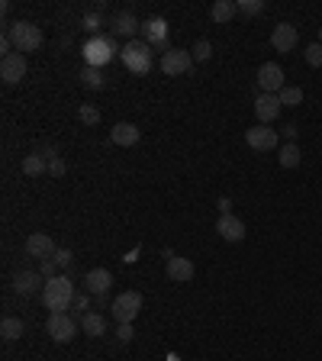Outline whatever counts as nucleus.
Returning <instances> with one entry per match:
<instances>
[{
  "label": "nucleus",
  "mask_w": 322,
  "mask_h": 361,
  "mask_svg": "<svg viewBox=\"0 0 322 361\" xmlns=\"http://www.w3.org/2000/svg\"><path fill=\"white\" fill-rule=\"evenodd\" d=\"M258 87L264 91V94H280L284 91V68L277 62H264L258 68Z\"/></svg>",
  "instance_id": "6e6552de"
},
{
  "label": "nucleus",
  "mask_w": 322,
  "mask_h": 361,
  "mask_svg": "<svg viewBox=\"0 0 322 361\" xmlns=\"http://www.w3.org/2000/svg\"><path fill=\"white\" fill-rule=\"evenodd\" d=\"M75 307L84 310V313H90V310H87V297H75Z\"/></svg>",
  "instance_id": "58836bf2"
},
{
  "label": "nucleus",
  "mask_w": 322,
  "mask_h": 361,
  "mask_svg": "<svg viewBox=\"0 0 322 361\" xmlns=\"http://www.w3.org/2000/svg\"><path fill=\"white\" fill-rule=\"evenodd\" d=\"M216 207H219V213H232V200H229V197H219V203H216Z\"/></svg>",
  "instance_id": "4c0bfd02"
},
{
  "label": "nucleus",
  "mask_w": 322,
  "mask_h": 361,
  "mask_svg": "<svg viewBox=\"0 0 322 361\" xmlns=\"http://www.w3.org/2000/svg\"><path fill=\"white\" fill-rule=\"evenodd\" d=\"M45 329H49L52 342L64 345V342H71L77 336V323L68 316V313H52V316H49V323H45Z\"/></svg>",
  "instance_id": "0eeeda50"
},
{
  "label": "nucleus",
  "mask_w": 322,
  "mask_h": 361,
  "mask_svg": "<svg viewBox=\"0 0 322 361\" xmlns=\"http://www.w3.org/2000/svg\"><path fill=\"white\" fill-rule=\"evenodd\" d=\"M110 287H113V275H110L107 268H90L84 275V290L90 297H107Z\"/></svg>",
  "instance_id": "ddd939ff"
},
{
  "label": "nucleus",
  "mask_w": 322,
  "mask_h": 361,
  "mask_svg": "<svg viewBox=\"0 0 322 361\" xmlns=\"http://www.w3.org/2000/svg\"><path fill=\"white\" fill-rule=\"evenodd\" d=\"M236 13H238V7L232 3V0H216L213 7H210V16H213V23H219V26H225Z\"/></svg>",
  "instance_id": "4be33fe9"
},
{
  "label": "nucleus",
  "mask_w": 322,
  "mask_h": 361,
  "mask_svg": "<svg viewBox=\"0 0 322 361\" xmlns=\"http://www.w3.org/2000/svg\"><path fill=\"white\" fill-rule=\"evenodd\" d=\"M280 136L287 139V142H297V136H300V129H297V123H287V126L280 129Z\"/></svg>",
  "instance_id": "f704fd0d"
},
{
  "label": "nucleus",
  "mask_w": 322,
  "mask_h": 361,
  "mask_svg": "<svg viewBox=\"0 0 322 361\" xmlns=\"http://www.w3.org/2000/svg\"><path fill=\"white\" fill-rule=\"evenodd\" d=\"M116 336H119V342H132V323H119V329H116Z\"/></svg>",
  "instance_id": "72a5a7b5"
},
{
  "label": "nucleus",
  "mask_w": 322,
  "mask_h": 361,
  "mask_svg": "<svg viewBox=\"0 0 322 361\" xmlns=\"http://www.w3.org/2000/svg\"><path fill=\"white\" fill-rule=\"evenodd\" d=\"M164 258H168V265H164V271H168V277H171V281H177V284H187V281H193V275H197V268H193V261H190V258L171 255V252H164Z\"/></svg>",
  "instance_id": "4468645a"
},
{
  "label": "nucleus",
  "mask_w": 322,
  "mask_h": 361,
  "mask_svg": "<svg viewBox=\"0 0 322 361\" xmlns=\"http://www.w3.org/2000/svg\"><path fill=\"white\" fill-rule=\"evenodd\" d=\"M139 126L136 123H116V126L110 129V142L113 145H123V149H129V145H136L139 142Z\"/></svg>",
  "instance_id": "a211bd4d"
},
{
  "label": "nucleus",
  "mask_w": 322,
  "mask_h": 361,
  "mask_svg": "<svg viewBox=\"0 0 322 361\" xmlns=\"http://www.w3.org/2000/svg\"><path fill=\"white\" fill-rule=\"evenodd\" d=\"M319 43H322V30H319Z\"/></svg>",
  "instance_id": "ea45409f"
},
{
  "label": "nucleus",
  "mask_w": 322,
  "mask_h": 361,
  "mask_svg": "<svg viewBox=\"0 0 322 361\" xmlns=\"http://www.w3.org/2000/svg\"><path fill=\"white\" fill-rule=\"evenodd\" d=\"M23 174H26V178H39V174H45V171H49V159H45L42 152H36V155H26V159H23Z\"/></svg>",
  "instance_id": "412c9836"
},
{
  "label": "nucleus",
  "mask_w": 322,
  "mask_h": 361,
  "mask_svg": "<svg viewBox=\"0 0 322 361\" xmlns=\"http://www.w3.org/2000/svg\"><path fill=\"white\" fill-rule=\"evenodd\" d=\"M49 174H52V178H62V174H64V161H62V159H52V161H49Z\"/></svg>",
  "instance_id": "c9c22d12"
},
{
  "label": "nucleus",
  "mask_w": 322,
  "mask_h": 361,
  "mask_svg": "<svg viewBox=\"0 0 322 361\" xmlns=\"http://www.w3.org/2000/svg\"><path fill=\"white\" fill-rule=\"evenodd\" d=\"M277 97H280V106H300L303 104V87H284Z\"/></svg>",
  "instance_id": "bb28decb"
},
{
  "label": "nucleus",
  "mask_w": 322,
  "mask_h": 361,
  "mask_svg": "<svg viewBox=\"0 0 322 361\" xmlns=\"http://www.w3.org/2000/svg\"><path fill=\"white\" fill-rule=\"evenodd\" d=\"M303 58H306V65H312V68H322V43L306 45V52H303Z\"/></svg>",
  "instance_id": "7c9ffc66"
},
{
  "label": "nucleus",
  "mask_w": 322,
  "mask_h": 361,
  "mask_svg": "<svg viewBox=\"0 0 322 361\" xmlns=\"http://www.w3.org/2000/svg\"><path fill=\"white\" fill-rule=\"evenodd\" d=\"M277 132L280 129H271V126H261V123H258V126H251L245 132V142L255 152H274L277 149Z\"/></svg>",
  "instance_id": "1a4fd4ad"
},
{
  "label": "nucleus",
  "mask_w": 322,
  "mask_h": 361,
  "mask_svg": "<svg viewBox=\"0 0 322 361\" xmlns=\"http://www.w3.org/2000/svg\"><path fill=\"white\" fill-rule=\"evenodd\" d=\"M216 233L223 235L225 242H242L245 239V223L238 216H232V213H225V216H219V223H216Z\"/></svg>",
  "instance_id": "f3484780"
},
{
  "label": "nucleus",
  "mask_w": 322,
  "mask_h": 361,
  "mask_svg": "<svg viewBox=\"0 0 322 361\" xmlns=\"http://www.w3.org/2000/svg\"><path fill=\"white\" fill-rule=\"evenodd\" d=\"M81 329H84V336H90V339H100V336L107 332V319L90 310V313H84V316H81Z\"/></svg>",
  "instance_id": "aec40b11"
},
{
  "label": "nucleus",
  "mask_w": 322,
  "mask_h": 361,
  "mask_svg": "<svg viewBox=\"0 0 322 361\" xmlns=\"http://www.w3.org/2000/svg\"><path fill=\"white\" fill-rule=\"evenodd\" d=\"M55 252H58V245L52 242V235H49V233H32L29 239H26V255L39 258V261L52 258Z\"/></svg>",
  "instance_id": "2eb2a0df"
},
{
  "label": "nucleus",
  "mask_w": 322,
  "mask_h": 361,
  "mask_svg": "<svg viewBox=\"0 0 322 361\" xmlns=\"http://www.w3.org/2000/svg\"><path fill=\"white\" fill-rule=\"evenodd\" d=\"M190 55H193V62H206V58L213 55V45L206 43V39H197V43H193V49H190Z\"/></svg>",
  "instance_id": "c756f323"
},
{
  "label": "nucleus",
  "mask_w": 322,
  "mask_h": 361,
  "mask_svg": "<svg viewBox=\"0 0 322 361\" xmlns=\"http://www.w3.org/2000/svg\"><path fill=\"white\" fill-rule=\"evenodd\" d=\"M236 7H238V13H245V16H258V13H264V0H238Z\"/></svg>",
  "instance_id": "c85d7f7f"
},
{
  "label": "nucleus",
  "mask_w": 322,
  "mask_h": 361,
  "mask_svg": "<svg viewBox=\"0 0 322 361\" xmlns=\"http://www.w3.org/2000/svg\"><path fill=\"white\" fill-rule=\"evenodd\" d=\"M7 32H10V43H13V52H36L42 45V30L29 20H16V23H7Z\"/></svg>",
  "instance_id": "f03ea898"
},
{
  "label": "nucleus",
  "mask_w": 322,
  "mask_h": 361,
  "mask_svg": "<svg viewBox=\"0 0 322 361\" xmlns=\"http://www.w3.org/2000/svg\"><path fill=\"white\" fill-rule=\"evenodd\" d=\"M139 310H142V294L139 290H126V294H119V297L113 300L110 313H113L116 323H132V319L139 316Z\"/></svg>",
  "instance_id": "39448f33"
},
{
  "label": "nucleus",
  "mask_w": 322,
  "mask_h": 361,
  "mask_svg": "<svg viewBox=\"0 0 322 361\" xmlns=\"http://www.w3.org/2000/svg\"><path fill=\"white\" fill-rule=\"evenodd\" d=\"M151 45L149 43H142V39H132V43L123 45V65H126L132 75H149L151 71V52H149Z\"/></svg>",
  "instance_id": "7ed1b4c3"
},
{
  "label": "nucleus",
  "mask_w": 322,
  "mask_h": 361,
  "mask_svg": "<svg viewBox=\"0 0 322 361\" xmlns=\"http://www.w3.org/2000/svg\"><path fill=\"white\" fill-rule=\"evenodd\" d=\"M75 297H77L75 284H71L64 275L45 281V287H42V300H45V307L52 310V313H64V310L71 307V300H75Z\"/></svg>",
  "instance_id": "f257e3e1"
},
{
  "label": "nucleus",
  "mask_w": 322,
  "mask_h": 361,
  "mask_svg": "<svg viewBox=\"0 0 322 361\" xmlns=\"http://www.w3.org/2000/svg\"><path fill=\"white\" fill-rule=\"evenodd\" d=\"M81 84L90 87V91H100V87H103V71H100V68H84V71H81Z\"/></svg>",
  "instance_id": "a878e982"
},
{
  "label": "nucleus",
  "mask_w": 322,
  "mask_h": 361,
  "mask_svg": "<svg viewBox=\"0 0 322 361\" xmlns=\"http://www.w3.org/2000/svg\"><path fill=\"white\" fill-rule=\"evenodd\" d=\"M84 30H90V32L100 30V16H97V13H87L84 16Z\"/></svg>",
  "instance_id": "e433bc0d"
},
{
  "label": "nucleus",
  "mask_w": 322,
  "mask_h": 361,
  "mask_svg": "<svg viewBox=\"0 0 322 361\" xmlns=\"http://www.w3.org/2000/svg\"><path fill=\"white\" fill-rule=\"evenodd\" d=\"M142 43L158 45L168 52V20L164 16H151V20L142 23Z\"/></svg>",
  "instance_id": "9d476101"
},
{
  "label": "nucleus",
  "mask_w": 322,
  "mask_h": 361,
  "mask_svg": "<svg viewBox=\"0 0 322 361\" xmlns=\"http://www.w3.org/2000/svg\"><path fill=\"white\" fill-rule=\"evenodd\" d=\"M193 68V55L187 49H168L161 55V71L168 78H177V75H187Z\"/></svg>",
  "instance_id": "423d86ee"
},
{
  "label": "nucleus",
  "mask_w": 322,
  "mask_h": 361,
  "mask_svg": "<svg viewBox=\"0 0 322 361\" xmlns=\"http://www.w3.org/2000/svg\"><path fill=\"white\" fill-rule=\"evenodd\" d=\"M277 161H280V168H297L303 161V152L297 142H287V145H280L277 149Z\"/></svg>",
  "instance_id": "5701e85b"
},
{
  "label": "nucleus",
  "mask_w": 322,
  "mask_h": 361,
  "mask_svg": "<svg viewBox=\"0 0 322 361\" xmlns=\"http://www.w3.org/2000/svg\"><path fill=\"white\" fill-rule=\"evenodd\" d=\"M139 30H142V23L136 20V16H132L129 10H126V13H119V16H116V32H119V36H126L129 43H132V36H136Z\"/></svg>",
  "instance_id": "b1692460"
},
{
  "label": "nucleus",
  "mask_w": 322,
  "mask_h": 361,
  "mask_svg": "<svg viewBox=\"0 0 322 361\" xmlns=\"http://www.w3.org/2000/svg\"><path fill=\"white\" fill-rule=\"evenodd\" d=\"M23 332H26V326H23V319H16V316H3V323H0V336L3 339H20Z\"/></svg>",
  "instance_id": "393cba45"
},
{
  "label": "nucleus",
  "mask_w": 322,
  "mask_h": 361,
  "mask_svg": "<svg viewBox=\"0 0 322 361\" xmlns=\"http://www.w3.org/2000/svg\"><path fill=\"white\" fill-rule=\"evenodd\" d=\"M55 271H58V265H55L52 258H45V261H42V268H39V275H42L45 281H52V277H58Z\"/></svg>",
  "instance_id": "473e14b6"
},
{
  "label": "nucleus",
  "mask_w": 322,
  "mask_h": 361,
  "mask_svg": "<svg viewBox=\"0 0 322 361\" xmlns=\"http://www.w3.org/2000/svg\"><path fill=\"white\" fill-rule=\"evenodd\" d=\"M45 277L39 275V271H20V275L13 277V290L16 294H23V297H29V294H36L39 287H42Z\"/></svg>",
  "instance_id": "6ab92c4d"
},
{
  "label": "nucleus",
  "mask_w": 322,
  "mask_h": 361,
  "mask_svg": "<svg viewBox=\"0 0 322 361\" xmlns=\"http://www.w3.org/2000/svg\"><path fill=\"white\" fill-rule=\"evenodd\" d=\"M77 119H81L84 126H97V123H100V110L90 106V104H84L81 110H77Z\"/></svg>",
  "instance_id": "cd10ccee"
},
{
  "label": "nucleus",
  "mask_w": 322,
  "mask_h": 361,
  "mask_svg": "<svg viewBox=\"0 0 322 361\" xmlns=\"http://www.w3.org/2000/svg\"><path fill=\"white\" fill-rule=\"evenodd\" d=\"M0 78H3V84H20L23 78H26V55H20V52L3 55V62H0Z\"/></svg>",
  "instance_id": "f8f14e48"
},
{
  "label": "nucleus",
  "mask_w": 322,
  "mask_h": 361,
  "mask_svg": "<svg viewBox=\"0 0 322 361\" xmlns=\"http://www.w3.org/2000/svg\"><path fill=\"white\" fill-rule=\"evenodd\" d=\"M52 261L58 268H71V261H75V255H71V248H58V252H55L52 255Z\"/></svg>",
  "instance_id": "2f4dec72"
},
{
  "label": "nucleus",
  "mask_w": 322,
  "mask_h": 361,
  "mask_svg": "<svg viewBox=\"0 0 322 361\" xmlns=\"http://www.w3.org/2000/svg\"><path fill=\"white\" fill-rule=\"evenodd\" d=\"M297 26L293 23H277L274 26V32H271V45H274V52L277 55H290L293 49H297Z\"/></svg>",
  "instance_id": "9b49d317"
},
{
  "label": "nucleus",
  "mask_w": 322,
  "mask_h": 361,
  "mask_svg": "<svg viewBox=\"0 0 322 361\" xmlns=\"http://www.w3.org/2000/svg\"><path fill=\"white\" fill-rule=\"evenodd\" d=\"M113 58H116V45H113V39H107V36H90L84 43L87 68H103V65L113 62Z\"/></svg>",
  "instance_id": "20e7f679"
},
{
  "label": "nucleus",
  "mask_w": 322,
  "mask_h": 361,
  "mask_svg": "<svg viewBox=\"0 0 322 361\" xmlns=\"http://www.w3.org/2000/svg\"><path fill=\"white\" fill-rule=\"evenodd\" d=\"M280 113V97L277 94H261L255 97V117L261 126H268V123H274Z\"/></svg>",
  "instance_id": "dca6fc26"
}]
</instances>
